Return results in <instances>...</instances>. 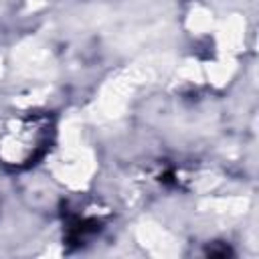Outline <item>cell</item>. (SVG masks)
Here are the masks:
<instances>
[{"instance_id": "6da1fadb", "label": "cell", "mask_w": 259, "mask_h": 259, "mask_svg": "<svg viewBox=\"0 0 259 259\" xmlns=\"http://www.w3.org/2000/svg\"><path fill=\"white\" fill-rule=\"evenodd\" d=\"M55 125L47 113H26L14 119L0 138V160L10 168H26L40 160L53 140Z\"/></svg>"}]
</instances>
